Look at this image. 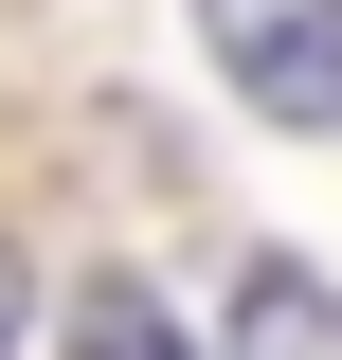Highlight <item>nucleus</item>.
<instances>
[{
	"label": "nucleus",
	"instance_id": "obj_4",
	"mask_svg": "<svg viewBox=\"0 0 342 360\" xmlns=\"http://www.w3.org/2000/svg\"><path fill=\"white\" fill-rule=\"evenodd\" d=\"M18 307H37V288H18V252H0V342H18Z\"/></svg>",
	"mask_w": 342,
	"mask_h": 360
},
{
	"label": "nucleus",
	"instance_id": "obj_3",
	"mask_svg": "<svg viewBox=\"0 0 342 360\" xmlns=\"http://www.w3.org/2000/svg\"><path fill=\"white\" fill-rule=\"evenodd\" d=\"M72 360H198V342H180L163 288H90V307H72Z\"/></svg>",
	"mask_w": 342,
	"mask_h": 360
},
{
	"label": "nucleus",
	"instance_id": "obj_2",
	"mask_svg": "<svg viewBox=\"0 0 342 360\" xmlns=\"http://www.w3.org/2000/svg\"><path fill=\"white\" fill-rule=\"evenodd\" d=\"M234 360H342V288L306 252H253L234 270Z\"/></svg>",
	"mask_w": 342,
	"mask_h": 360
},
{
	"label": "nucleus",
	"instance_id": "obj_1",
	"mask_svg": "<svg viewBox=\"0 0 342 360\" xmlns=\"http://www.w3.org/2000/svg\"><path fill=\"white\" fill-rule=\"evenodd\" d=\"M198 54L270 127H342V0H198Z\"/></svg>",
	"mask_w": 342,
	"mask_h": 360
}]
</instances>
